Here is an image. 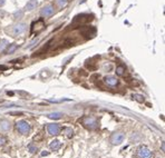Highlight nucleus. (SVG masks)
<instances>
[{
    "mask_svg": "<svg viewBox=\"0 0 165 158\" xmlns=\"http://www.w3.org/2000/svg\"><path fill=\"white\" fill-rule=\"evenodd\" d=\"M7 144V138L5 136H0V146H3Z\"/></svg>",
    "mask_w": 165,
    "mask_h": 158,
    "instance_id": "a211bd4d",
    "label": "nucleus"
},
{
    "mask_svg": "<svg viewBox=\"0 0 165 158\" xmlns=\"http://www.w3.org/2000/svg\"><path fill=\"white\" fill-rule=\"evenodd\" d=\"M16 129L20 135L28 136L30 134V131H31V126H30V124L28 121L20 120V121H17L16 123Z\"/></svg>",
    "mask_w": 165,
    "mask_h": 158,
    "instance_id": "f257e3e1",
    "label": "nucleus"
},
{
    "mask_svg": "<svg viewBox=\"0 0 165 158\" xmlns=\"http://www.w3.org/2000/svg\"><path fill=\"white\" fill-rule=\"evenodd\" d=\"M136 156H137V158H152L153 157V154L149 150V147L140 146L137 148V150H136Z\"/></svg>",
    "mask_w": 165,
    "mask_h": 158,
    "instance_id": "f03ea898",
    "label": "nucleus"
},
{
    "mask_svg": "<svg viewBox=\"0 0 165 158\" xmlns=\"http://www.w3.org/2000/svg\"><path fill=\"white\" fill-rule=\"evenodd\" d=\"M37 0H29L28 2H27V5H26V9L28 10V11H31L34 9L36 8V6H37Z\"/></svg>",
    "mask_w": 165,
    "mask_h": 158,
    "instance_id": "1a4fd4ad",
    "label": "nucleus"
},
{
    "mask_svg": "<svg viewBox=\"0 0 165 158\" xmlns=\"http://www.w3.org/2000/svg\"><path fill=\"white\" fill-rule=\"evenodd\" d=\"M60 146H62V144H60V142H59L58 139L53 140V142H50V145H49V147H50L51 150H58L60 148Z\"/></svg>",
    "mask_w": 165,
    "mask_h": 158,
    "instance_id": "9d476101",
    "label": "nucleus"
},
{
    "mask_svg": "<svg viewBox=\"0 0 165 158\" xmlns=\"http://www.w3.org/2000/svg\"><path fill=\"white\" fill-rule=\"evenodd\" d=\"M41 16L42 17H49L54 14V7L53 6H46L41 9Z\"/></svg>",
    "mask_w": 165,
    "mask_h": 158,
    "instance_id": "0eeeda50",
    "label": "nucleus"
},
{
    "mask_svg": "<svg viewBox=\"0 0 165 158\" xmlns=\"http://www.w3.org/2000/svg\"><path fill=\"white\" fill-rule=\"evenodd\" d=\"M104 81H105L108 86H110V87H115L118 84V80L116 79V77H114V76H106V77L104 78Z\"/></svg>",
    "mask_w": 165,
    "mask_h": 158,
    "instance_id": "423d86ee",
    "label": "nucleus"
},
{
    "mask_svg": "<svg viewBox=\"0 0 165 158\" xmlns=\"http://www.w3.org/2000/svg\"><path fill=\"white\" fill-rule=\"evenodd\" d=\"M133 99L137 100L138 103H143V101H144V97H143L142 95H138V94H134V95H133Z\"/></svg>",
    "mask_w": 165,
    "mask_h": 158,
    "instance_id": "2eb2a0df",
    "label": "nucleus"
},
{
    "mask_svg": "<svg viewBox=\"0 0 165 158\" xmlns=\"http://www.w3.org/2000/svg\"><path fill=\"white\" fill-rule=\"evenodd\" d=\"M16 48H17L16 45H15V44H12V45H11V46L7 49V54H12V52L16 50Z\"/></svg>",
    "mask_w": 165,
    "mask_h": 158,
    "instance_id": "f3484780",
    "label": "nucleus"
},
{
    "mask_svg": "<svg viewBox=\"0 0 165 158\" xmlns=\"http://www.w3.org/2000/svg\"><path fill=\"white\" fill-rule=\"evenodd\" d=\"M0 128L2 130H8L9 128H10V124H9L7 120H1L0 121Z\"/></svg>",
    "mask_w": 165,
    "mask_h": 158,
    "instance_id": "9b49d317",
    "label": "nucleus"
},
{
    "mask_svg": "<svg viewBox=\"0 0 165 158\" xmlns=\"http://www.w3.org/2000/svg\"><path fill=\"white\" fill-rule=\"evenodd\" d=\"M125 139V134L119 131V133H114V134L110 136V140L113 145H120L122 142H124Z\"/></svg>",
    "mask_w": 165,
    "mask_h": 158,
    "instance_id": "20e7f679",
    "label": "nucleus"
},
{
    "mask_svg": "<svg viewBox=\"0 0 165 158\" xmlns=\"http://www.w3.org/2000/svg\"><path fill=\"white\" fill-rule=\"evenodd\" d=\"M63 131L65 133V135H66V136H68V137H71V136L74 135V131H73V129H71V128H69V127H67V128H64Z\"/></svg>",
    "mask_w": 165,
    "mask_h": 158,
    "instance_id": "4468645a",
    "label": "nucleus"
},
{
    "mask_svg": "<svg viewBox=\"0 0 165 158\" xmlns=\"http://www.w3.org/2000/svg\"><path fill=\"white\" fill-rule=\"evenodd\" d=\"M83 124L84 126L86 127L87 129H90V130H94L98 127V120L94 117H86V118L83 120Z\"/></svg>",
    "mask_w": 165,
    "mask_h": 158,
    "instance_id": "7ed1b4c3",
    "label": "nucleus"
},
{
    "mask_svg": "<svg viewBox=\"0 0 165 158\" xmlns=\"http://www.w3.org/2000/svg\"><path fill=\"white\" fill-rule=\"evenodd\" d=\"M28 149H29V151H30L31 154H35V153L37 151V147H35V146H32V145H29V146H28Z\"/></svg>",
    "mask_w": 165,
    "mask_h": 158,
    "instance_id": "6ab92c4d",
    "label": "nucleus"
},
{
    "mask_svg": "<svg viewBox=\"0 0 165 158\" xmlns=\"http://www.w3.org/2000/svg\"><path fill=\"white\" fill-rule=\"evenodd\" d=\"M67 2H68V0H56V5L59 8H64L67 5Z\"/></svg>",
    "mask_w": 165,
    "mask_h": 158,
    "instance_id": "ddd939ff",
    "label": "nucleus"
},
{
    "mask_svg": "<svg viewBox=\"0 0 165 158\" xmlns=\"http://www.w3.org/2000/svg\"><path fill=\"white\" fill-rule=\"evenodd\" d=\"M25 30H26V25H25V24H18V25H16V26L14 27L12 32H14V35H15V36H17V35L23 33Z\"/></svg>",
    "mask_w": 165,
    "mask_h": 158,
    "instance_id": "6e6552de",
    "label": "nucleus"
},
{
    "mask_svg": "<svg viewBox=\"0 0 165 158\" xmlns=\"http://www.w3.org/2000/svg\"><path fill=\"white\" fill-rule=\"evenodd\" d=\"M23 14H24L23 11H19V12H16V14H15V18H17V16H23Z\"/></svg>",
    "mask_w": 165,
    "mask_h": 158,
    "instance_id": "aec40b11",
    "label": "nucleus"
},
{
    "mask_svg": "<svg viewBox=\"0 0 165 158\" xmlns=\"http://www.w3.org/2000/svg\"><path fill=\"white\" fill-rule=\"evenodd\" d=\"M47 131L49 135L53 136H57L60 133V126L58 124H49L47 126Z\"/></svg>",
    "mask_w": 165,
    "mask_h": 158,
    "instance_id": "39448f33",
    "label": "nucleus"
},
{
    "mask_svg": "<svg viewBox=\"0 0 165 158\" xmlns=\"http://www.w3.org/2000/svg\"><path fill=\"white\" fill-rule=\"evenodd\" d=\"M62 117H63V115L60 112H51L48 115V118L50 119H60Z\"/></svg>",
    "mask_w": 165,
    "mask_h": 158,
    "instance_id": "f8f14e48",
    "label": "nucleus"
},
{
    "mask_svg": "<svg viewBox=\"0 0 165 158\" xmlns=\"http://www.w3.org/2000/svg\"><path fill=\"white\" fill-rule=\"evenodd\" d=\"M124 71H125V68H124L123 66H118L117 68H116V74H117L118 76L124 75Z\"/></svg>",
    "mask_w": 165,
    "mask_h": 158,
    "instance_id": "dca6fc26",
    "label": "nucleus"
}]
</instances>
